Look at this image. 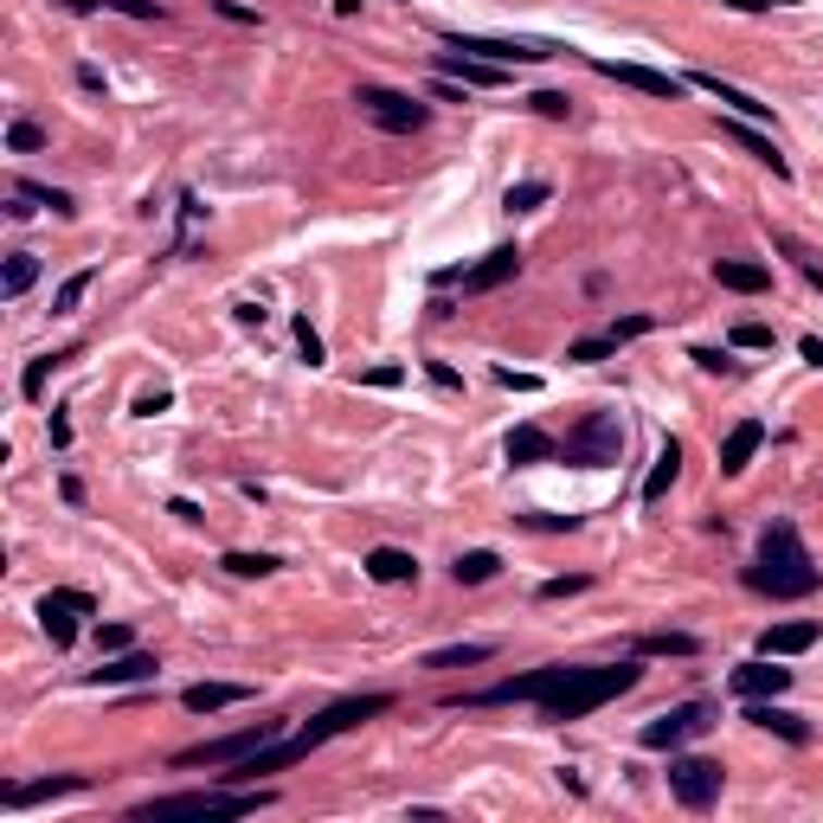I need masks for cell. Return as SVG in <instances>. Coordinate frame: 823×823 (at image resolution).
<instances>
[{"label": "cell", "mask_w": 823, "mask_h": 823, "mask_svg": "<svg viewBox=\"0 0 823 823\" xmlns=\"http://www.w3.org/2000/svg\"><path fill=\"white\" fill-rule=\"evenodd\" d=\"M7 148H13V155H33V148H46V130H39V123H26V116H20V123H13V130H7Z\"/></svg>", "instance_id": "74e56055"}, {"label": "cell", "mask_w": 823, "mask_h": 823, "mask_svg": "<svg viewBox=\"0 0 823 823\" xmlns=\"http://www.w3.org/2000/svg\"><path fill=\"white\" fill-rule=\"evenodd\" d=\"M65 444H71V418L65 412H52V451H65Z\"/></svg>", "instance_id": "681fc988"}, {"label": "cell", "mask_w": 823, "mask_h": 823, "mask_svg": "<svg viewBox=\"0 0 823 823\" xmlns=\"http://www.w3.org/2000/svg\"><path fill=\"white\" fill-rule=\"evenodd\" d=\"M721 759H701V753H688V759H670V791H676V804H688V811H708L714 798H721Z\"/></svg>", "instance_id": "8fae6325"}, {"label": "cell", "mask_w": 823, "mask_h": 823, "mask_svg": "<svg viewBox=\"0 0 823 823\" xmlns=\"http://www.w3.org/2000/svg\"><path fill=\"white\" fill-rule=\"evenodd\" d=\"M495 566H502V560H495L489 548H477V553H457L451 573H457V586H482V579H495Z\"/></svg>", "instance_id": "4dcf8cb0"}, {"label": "cell", "mask_w": 823, "mask_h": 823, "mask_svg": "<svg viewBox=\"0 0 823 823\" xmlns=\"http://www.w3.org/2000/svg\"><path fill=\"white\" fill-rule=\"evenodd\" d=\"M528 528H579V515H521Z\"/></svg>", "instance_id": "7dc6e473"}, {"label": "cell", "mask_w": 823, "mask_h": 823, "mask_svg": "<svg viewBox=\"0 0 823 823\" xmlns=\"http://www.w3.org/2000/svg\"><path fill=\"white\" fill-rule=\"evenodd\" d=\"M444 77H457L464 90H495V84H508V65H489V59H464V52H444L438 59Z\"/></svg>", "instance_id": "ffe728a7"}, {"label": "cell", "mask_w": 823, "mask_h": 823, "mask_svg": "<svg viewBox=\"0 0 823 823\" xmlns=\"http://www.w3.org/2000/svg\"><path fill=\"white\" fill-rule=\"evenodd\" d=\"M90 283H97V271H71L65 283H59V296H52V309H59V316H71V309L84 303V290H90Z\"/></svg>", "instance_id": "d6a6232c"}, {"label": "cell", "mask_w": 823, "mask_h": 823, "mask_svg": "<svg viewBox=\"0 0 823 823\" xmlns=\"http://www.w3.org/2000/svg\"><path fill=\"white\" fill-rule=\"evenodd\" d=\"M489 656H495V643H451V650H431L425 670H464V663H489Z\"/></svg>", "instance_id": "f1b7e54d"}, {"label": "cell", "mask_w": 823, "mask_h": 823, "mask_svg": "<svg viewBox=\"0 0 823 823\" xmlns=\"http://www.w3.org/2000/svg\"><path fill=\"white\" fill-rule=\"evenodd\" d=\"M548 200H553V187H548V181H515L502 206H508V212H535V206H548Z\"/></svg>", "instance_id": "1f68e13d"}, {"label": "cell", "mask_w": 823, "mask_h": 823, "mask_svg": "<svg viewBox=\"0 0 823 823\" xmlns=\"http://www.w3.org/2000/svg\"><path fill=\"white\" fill-rule=\"evenodd\" d=\"M59 360H65V354H39V360H26V373H20V393H26V400H39V386H46V373H52Z\"/></svg>", "instance_id": "d590c367"}, {"label": "cell", "mask_w": 823, "mask_h": 823, "mask_svg": "<svg viewBox=\"0 0 823 823\" xmlns=\"http://www.w3.org/2000/svg\"><path fill=\"white\" fill-rule=\"evenodd\" d=\"M643 676V663H605V670H566L560 688L541 695V714L548 721H586L592 708H605L612 695H630Z\"/></svg>", "instance_id": "3957f363"}, {"label": "cell", "mask_w": 823, "mask_h": 823, "mask_svg": "<svg viewBox=\"0 0 823 823\" xmlns=\"http://www.w3.org/2000/svg\"><path fill=\"white\" fill-rule=\"evenodd\" d=\"M586 586H592L586 573H573V579H548V586H541V599H573V592H586Z\"/></svg>", "instance_id": "7bdbcfd3"}, {"label": "cell", "mask_w": 823, "mask_h": 823, "mask_svg": "<svg viewBox=\"0 0 823 823\" xmlns=\"http://www.w3.org/2000/svg\"><path fill=\"white\" fill-rule=\"evenodd\" d=\"M33 283H39V258H33V251H13V258H7V271H0V296H7V303H20Z\"/></svg>", "instance_id": "83f0119b"}, {"label": "cell", "mask_w": 823, "mask_h": 823, "mask_svg": "<svg viewBox=\"0 0 823 823\" xmlns=\"http://www.w3.org/2000/svg\"><path fill=\"white\" fill-rule=\"evenodd\" d=\"M560 457L579 464V470H605V464H617V457H624V418H617V412H586V418L566 431Z\"/></svg>", "instance_id": "5b68a950"}, {"label": "cell", "mask_w": 823, "mask_h": 823, "mask_svg": "<svg viewBox=\"0 0 823 823\" xmlns=\"http://www.w3.org/2000/svg\"><path fill=\"white\" fill-rule=\"evenodd\" d=\"M714 727V701H683V708H670V714H656L643 734H637V747H650V753H676L683 740L695 734H708Z\"/></svg>", "instance_id": "9c48e42d"}, {"label": "cell", "mask_w": 823, "mask_h": 823, "mask_svg": "<svg viewBox=\"0 0 823 823\" xmlns=\"http://www.w3.org/2000/svg\"><path fill=\"white\" fill-rule=\"evenodd\" d=\"M721 136H727V142H740V148H747V155H753V161H765V168H772V174H778V181H785V174H791V161H785V155H778V148H772V136H759V130H747V123H740V116H727V123H721Z\"/></svg>", "instance_id": "603a6c76"}, {"label": "cell", "mask_w": 823, "mask_h": 823, "mask_svg": "<svg viewBox=\"0 0 823 823\" xmlns=\"http://www.w3.org/2000/svg\"><path fill=\"white\" fill-rule=\"evenodd\" d=\"M225 573H238V579H265V573H277L271 553H225Z\"/></svg>", "instance_id": "836d02e7"}, {"label": "cell", "mask_w": 823, "mask_h": 823, "mask_svg": "<svg viewBox=\"0 0 823 823\" xmlns=\"http://www.w3.org/2000/svg\"><path fill=\"white\" fill-rule=\"evenodd\" d=\"M818 637H823L818 617H804V624H772V630L759 637V656H804Z\"/></svg>", "instance_id": "d6986e66"}, {"label": "cell", "mask_w": 823, "mask_h": 823, "mask_svg": "<svg viewBox=\"0 0 823 823\" xmlns=\"http://www.w3.org/2000/svg\"><path fill=\"white\" fill-rule=\"evenodd\" d=\"M97 650H103V656L130 650V624H97Z\"/></svg>", "instance_id": "60d3db41"}, {"label": "cell", "mask_w": 823, "mask_h": 823, "mask_svg": "<svg viewBox=\"0 0 823 823\" xmlns=\"http://www.w3.org/2000/svg\"><path fill=\"white\" fill-rule=\"evenodd\" d=\"M747 721L765 727V734H778V740H791V747H804V740H811L804 714H785V708H772V701H747Z\"/></svg>", "instance_id": "7402d4cb"}, {"label": "cell", "mask_w": 823, "mask_h": 823, "mask_svg": "<svg viewBox=\"0 0 823 823\" xmlns=\"http://www.w3.org/2000/svg\"><path fill=\"white\" fill-rule=\"evenodd\" d=\"M367 573H373L380 586H412V579H418V560H412L406 548H373L367 553Z\"/></svg>", "instance_id": "d4e9b609"}, {"label": "cell", "mask_w": 823, "mask_h": 823, "mask_svg": "<svg viewBox=\"0 0 823 823\" xmlns=\"http://www.w3.org/2000/svg\"><path fill=\"white\" fill-rule=\"evenodd\" d=\"M747 586L765 592V599H811L823 586V566L804 553V535H798L791 521H772V528L759 535V553H753V566H747Z\"/></svg>", "instance_id": "7a4b0ae2"}, {"label": "cell", "mask_w": 823, "mask_h": 823, "mask_svg": "<svg viewBox=\"0 0 823 823\" xmlns=\"http://www.w3.org/2000/svg\"><path fill=\"white\" fill-rule=\"evenodd\" d=\"M612 354H617L612 335H586V342H573V347H566V360H612Z\"/></svg>", "instance_id": "f35d334b"}, {"label": "cell", "mask_w": 823, "mask_h": 823, "mask_svg": "<svg viewBox=\"0 0 823 823\" xmlns=\"http://www.w3.org/2000/svg\"><path fill=\"white\" fill-rule=\"evenodd\" d=\"M90 612H97L90 592H46V599H39V624H46V637H52L59 650L77 643V617H90Z\"/></svg>", "instance_id": "7c38bea8"}, {"label": "cell", "mask_w": 823, "mask_h": 823, "mask_svg": "<svg viewBox=\"0 0 823 823\" xmlns=\"http://www.w3.org/2000/svg\"><path fill=\"white\" fill-rule=\"evenodd\" d=\"M296 347H303V360H309V367H322V335L309 329V316L296 322Z\"/></svg>", "instance_id": "b9f144b4"}, {"label": "cell", "mask_w": 823, "mask_h": 823, "mask_svg": "<svg viewBox=\"0 0 823 823\" xmlns=\"http://www.w3.org/2000/svg\"><path fill=\"white\" fill-rule=\"evenodd\" d=\"M548 457H560V444L541 425H515L508 431V464H548Z\"/></svg>", "instance_id": "cb8c5ba5"}, {"label": "cell", "mask_w": 823, "mask_h": 823, "mask_svg": "<svg viewBox=\"0 0 823 823\" xmlns=\"http://www.w3.org/2000/svg\"><path fill=\"white\" fill-rule=\"evenodd\" d=\"M759 444H765V425H759V418H740V425L727 431V444H721V477H740V470L759 457Z\"/></svg>", "instance_id": "ac0fdd59"}, {"label": "cell", "mask_w": 823, "mask_h": 823, "mask_svg": "<svg viewBox=\"0 0 823 823\" xmlns=\"http://www.w3.org/2000/svg\"><path fill=\"white\" fill-rule=\"evenodd\" d=\"M116 13H130V20H161V7L155 0H110Z\"/></svg>", "instance_id": "f6af8a7d"}, {"label": "cell", "mask_w": 823, "mask_h": 823, "mask_svg": "<svg viewBox=\"0 0 823 823\" xmlns=\"http://www.w3.org/2000/svg\"><path fill=\"white\" fill-rule=\"evenodd\" d=\"M277 721H251V727H238V734H219V740H200V747H181L174 753V765H238V759H251L258 747H271Z\"/></svg>", "instance_id": "52a82bcc"}, {"label": "cell", "mask_w": 823, "mask_h": 823, "mask_svg": "<svg viewBox=\"0 0 823 823\" xmlns=\"http://www.w3.org/2000/svg\"><path fill=\"white\" fill-rule=\"evenodd\" d=\"M219 13H225V20H245V26H258V13H251V7H238V0H219Z\"/></svg>", "instance_id": "f907efd6"}, {"label": "cell", "mask_w": 823, "mask_h": 823, "mask_svg": "<svg viewBox=\"0 0 823 823\" xmlns=\"http://www.w3.org/2000/svg\"><path fill=\"white\" fill-rule=\"evenodd\" d=\"M688 84H695V90H708V97H721V103H727V110H734L740 123H759V116H772V103H759L753 90H740V84H721L714 71H695Z\"/></svg>", "instance_id": "e0dca14e"}, {"label": "cell", "mask_w": 823, "mask_h": 823, "mask_svg": "<svg viewBox=\"0 0 823 823\" xmlns=\"http://www.w3.org/2000/svg\"><path fill=\"white\" fill-rule=\"evenodd\" d=\"M65 13H97V7H110V0H59Z\"/></svg>", "instance_id": "11a10c76"}, {"label": "cell", "mask_w": 823, "mask_h": 823, "mask_svg": "<svg viewBox=\"0 0 823 823\" xmlns=\"http://www.w3.org/2000/svg\"><path fill=\"white\" fill-rule=\"evenodd\" d=\"M695 360H701L708 373H721V367H727V354H721V347H695Z\"/></svg>", "instance_id": "816d5d0a"}, {"label": "cell", "mask_w": 823, "mask_h": 823, "mask_svg": "<svg viewBox=\"0 0 823 823\" xmlns=\"http://www.w3.org/2000/svg\"><path fill=\"white\" fill-rule=\"evenodd\" d=\"M168 406H174L168 393H142V400H136V412H142V418H155V412H168Z\"/></svg>", "instance_id": "c3c4849f"}, {"label": "cell", "mask_w": 823, "mask_h": 823, "mask_svg": "<svg viewBox=\"0 0 823 823\" xmlns=\"http://www.w3.org/2000/svg\"><path fill=\"white\" fill-rule=\"evenodd\" d=\"M521 277V251L515 245H495L482 265H457V271H438L431 283L438 290H451V283H464V296H489V290H502V283H515Z\"/></svg>", "instance_id": "30bf717a"}, {"label": "cell", "mask_w": 823, "mask_h": 823, "mask_svg": "<svg viewBox=\"0 0 823 823\" xmlns=\"http://www.w3.org/2000/svg\"><path fill=\"white\" fill-rule=\"evenodd\" d=\"M495 380H502V386H515V393H535V386H541L535 373H515V367H495Z\"/></svg>", "instance_id": "bcb514c9"}, {"label": "cell", "mask_w": 823, "mask_h": 823, "mask_svg": "<svg viewBox=\"0 0 823 823\" xmlns=\"http://www.w3.org/2000/svg\"><path fill=\"white\" fill-rule=\"evenodd\" d=\"M238 701H251V688L245 683H194L187 695H181L187 714H219V708H238Z\"/></svg>", "instance_id": "44dd1931"}, {"label": "cell", "mask_w": 823, "mask_h": 823, "mask_svg": "<svg viewBox=\"0 0 823 823\" xmlns=\"http://www.w3.org/2000/svg\"><path fill=\"white\" fill-rule=\"evenodd\" d=\"M400 380H406L400 367H373V373H367V386H400Z\"/></svg>", "instance_id": "db71d44e"}, {"label": "cell", "mask_w": 823, "mask_h": 823, "mask_svg": "<svg viewBox=\"0 0 823 823\" xmlns=\"http://www.w3.org/2000/svg\"><path fill=\"white\" fill-rule=\"evenodd\" d=\"M804 360H811V367H823V342H818V335H804Z\"/></svg>", "instance_id": "6f0895ef"}, {"label": "cell", "mask_w": 823, "mask_h": 823, "mask_svg": "<svg viewBox=\"0 0 823 823\" xmlns=\"http://www.w3.org/2000/svg\"><path fill=\"white\" fill-rule=\"evenodd\" d=\"M386 708H393V695H354V701H335V708H322V714H316L309 727H296L290 740L277 734L271 747H258L251 759H238V765H232L225 778H232V785H251L258 772H283V765L309 759L316 747H322V740H335V734H347V727H360V721H373V714H386Z\"/></svg>", "instance_id": "6da1fadb"}, {"label": "cell", "mask_w": 823, "mask_h": 823, "mask_svg": "<svg viewBox=\"0 0 823 823\" xmlns=\"http://www.w3.org/2000/svg\"><path fill=\"white\" fill-rule=\"evenodd\" d=\"M599 77H617L624 90H643V97H670V103H683L688 77H670V71H650V65H617V59H592Z\"/></svg>", "instance_id": "4fadbf2b"}, {"label": "cell", "mask_w": 823, "mask_h": 823, "mask_svg": "<svg viewBox=\"0 0 823 823\" xmlns=\"http://www.w3.org/2000/svg\"><path fill=\"white\" fill-rule=\"evenodd\" d=\"M161 676V663L148 656V650H116V656H103L97 670H90V683L97 688H123V683H155Z\"/></svg>", "instance_id": "9a60e30c"}, {"label": "cell", "mask_w": 823, "mask_h": 823, "mask_svg": "<svg viewBox=\"0 0 823 823\" xmlns=\"http://www.w3.org/2000/svg\"><path fill=\"white\" fill-rule=\"evenodd\" d=\"M271 791H174V798H148L130 818L136 823H174V818H251L265 811Z\"/></svg>", "instance_id": "277c9868"}, {"label": "cell", "mask_w": 823, "mask_h": 823, "mask_svg": "<svg viewBox=\"0 0 823 823\" xmlns=\"http://www.w3.org/2000/svg\"><path fill=\"white\" fill-rule=\"evenodd\" d=\"M650 329H656V322H650V316H624V322H612V329H605V335H612V342L624 347V342H637V335H650Z\"/></svg>", "instance_id": "ab89813d"}, {"label": "cell", "mask_w": 823, "mask_h": 823, "mask_svg": "<svg viewBox=\"0 0 823 823\" xmlns=\"http://www.w3.org/2000/svg\"><path fill=\"white\" fill-rule=\"evenodd\" d=\"M637 650H643V656H695L701 643L683 637V630H650V637H637Z\"/></svg>", "instance_id": "f546056e"}, {"label": "cell", "mask_w": 823, "mask_h": 823, "mask_svg": "<svg viewBox=\"0 0 823 823\" xmlns=\"http://www.w3.org/2000/svg\"><path fill=\"white\" fill-rule=\"evenodd\" d=\"M90 791L84 772H59V778H33V785H0V804L7 811H26V804H52V798H77Z\"/></svg>", "instance_id": "5bb4252c"}, {"label": "cell", "mask_w": 823, "mask_h": 823, "mask_svg": "<svg viewBox=\"0 0 823 823\" xmlns=\"http://www.w3.org/2000/svg\"><path fill=\"white\" fill-rule=\"evenodd\" d=\"M431 380H438V386H444V393H457V386H464V380H457V373H451V367H444V360H431Z\"/></svg>", "instance_id": "f5cc1de1"}, {"label": "cell", "mask_w": 823, "mask_h": 823, "mask_svg": "<svg viewBox=\"0 0 823 823\" xmlns=\"http://www.w3.org/2000/svg\"><path fill=\"white\" fill-rule=\"evenodd\" d=\"M683 477V444L670 438L663 451H656V464H650V477H643V502H663L670 495V482Z\"/></svg>", "instance_id": "4316f807"}, {"label": "cell", "mask_w": 823, "mask_h": 823, "mask_svg": "<svg viewBox=\"0 0 823 823\" xmlns=\"http://www.w3.org/2000/svg\"><path fill=\"white\" fill-rule=\"evenodd\" d=\"M714 277H721V290H740V296L772 290V271H765V265H747V258H721V265H714Z\"/></svg>", "instance_id": "484cf974"}, {"label": "cell", "mask_w": 823, "mask_h": 823, "mask_svg": "<svg viewBox=\"0 0 823 823\" xmlns=\"http://www.w3.org/2000/svg\"><path fill=\"white\" fill-rule=\"evenodd\" d=\"M444 46H451V52H477L489 65H548V59L566 52V46H553V39H482V33H444Z\"/></svg>", "instance_id": "ba28073f"}, {"label": "cell", "mask_w": 823, "mask_h": 823, "mask_svg": "<svg viewBox=\"0 0 823 823\" xmlns=\"http://www.w3.org/2000/svg\"><path fill=\"white\" fill-rule=\"evenodd\" d=\"M727 7H740V13H765V7H785V0H727Z\"/></svg>", "instance_id": "9f6ffc18"}, {"label": "cell", "mask_w": 823, "mask_h": 823, "mask_svg": "<svg viewBox=\"0 0 823 823\" xmlns=\"http://www.w3.org/2000/svg\"><path fill=\"white\" fill-rule=\"evenodd\" d=\"M528 103H535V116H548V123H560V116H573V97H566V90H535Z\"/></svg>", "instance_id": "8d00e7d4"}, {"label": "cell", "mask_w": 823, "mask_h": 823, "mask_svg": "<svg viewBox=\"0 0 823 823\" xmlns=\"http://www.w3.org/2000/svg\"><path fill=\"white\" fill-rule=\"evenodd\" d=\"M785 688H791V670H778V656H759V663L734 670V695L740 701H765V695H785Z\"/></svg>", "instance_id": "2e32d148"}, {"label": "cell", "mask_w": 823, "mask_h": 823, "mask_svg": "<svg viewBox=\"0 0 823 823\" xmlns=\"http://www.w3.org/2000/svg\"><path fill=\"white\" fill-rule=\"evenodd\" d=\"M13 194H20V200H39V206H52L59 219H71V194H59V187H39V181H20Z\"/></svg>", "instance_id": "e575fe53"}, {"label": "cell", "mask_w": 823, "mask_h": 823, "mask_svg": "<svg viewBox=\"0 0 823 823\" xmlns=\"http://www.w3.org/2000/svg\"><path fill=\"white\" fill-rule=\"evenodd\" d=\"M734 347H772V329L765 322H740L734 329Z\"/></svg>", "instance_id": "ee69618b"}, {"label": "cell", "mask_w": 823, "mask_h": 823, "mask_svg": "<svg viewBox=\"0 0 823 823\" xmlns=\"http://www.w3.org/2000/svg\"><path fill=\"white\" fill-rule=\"evenodd\" d=\"M354 103H360V116L373 123V130H386V136H418L425 123H431V110L406 97V90H386V84H360L354 90Z\"/></svg>", "instance_id": "8992f818"}]
</instances>
